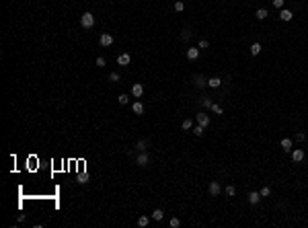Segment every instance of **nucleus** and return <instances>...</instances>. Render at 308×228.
Listing matches in <instances>:
<instances>
[{
  "label": "nucleus",
  "instance_id": "f257e3e1",
  "mask_svg": "<svg viewBox=\"0 0 308 228\" xmlns=\"http://www.w3.org/2000/svg\"><path fill=\"white\" fill-rule=\"evenodd\" d=\"M80 25H82L84 29H90V27L95 25V15L93 12H84V15L80 17Z\"/></svg>",
  "mask_w": 308,
  "mask_h": 228
},
{
  "label": "nucleus",
  "instance_id": "f03ea898",
  "mask_svg": "<svg viewBox=\"0 0 308 228\" xmlns=\"http://www.w3.org/2000/svg\"><path fill=\"white\" fill-rule=\"evenodd\" d=\"M208 191H210L212 197H218V195H220V191H222V187H220V183H218V181H210V187H208Z\"/></svg>",
  "mask_w": 308,
  "mask_h": 228
},
{
  "label": "nucleus",
  "instance_id": "7ed1b4c3",
  "mask_svg": "<svg viewBox=\"0 0 308 228\" xmlns=\"http://www.w3.org/2000/svg\"><path fill=\"white\" fill-rule=\"evenodd\" d=\"M113 41H115V39H113V35H111V33H103V35H101V39H99V43H101L103 47H111Z\"/></svg>",
  "mask_w": 308,
  "mask_h": 228
},
{
  "label": "nucleus",
  "instance_id": "20e7f679",
  "mask_svg": "<svg viewBox=\"0 0 308 228\" xmlns=\"http://www.w3.org/2000/svg\"><path fill=\"white\" fill-rule=\"evenodd\" d=\"M130 62H132V56L127 54V51H123V54L117 56V64H119V66H127Z\"/></svg>",
  "mask_w": 308,
  "mask_h": 228
},
{
  "label": "nucleus",
  "instance_id": "39448f33",
  "mask_svg": "<svg viewBox=\"0 0 308 228\" xmlns=\"http://www.w3.org/2000/svg\"><path fill=\"white\" fill-rule=\"evenodd\" d=\"M193 82H195L197 89H203V86L208 85V78H205L203 74H195V76H193Z\"/></svg>",
  "mask_w": 308,
  "mask_h": 228
},
{
  "label": "nucleus",
  "instance_id": "423d86ee",
  "mask_svg": "<svg viewBox=\"0 0 308 228\" xmlns=\"http://www.w3.org/2000/svg\"><path fill=\"white\" fill-rule=\"evenodd\" d=\"M136 163L140 164V167H148V163H150V156H148L146 152H140V154H138V158H136Z\"/></svg>",
  "mask_w": 308,
  "mask_h": 228
},
{
  "label": "nucleus",
  "instance_id": "0eeeda50",
  "mask_svg": "<svg viewBox=\"0 0 308 228\" xmlns=\"http://www.w3.org/2000/svg\"><path fill=\"white\" fill-rule=\"evenodd\" d=\"M195 119H197V124L203 125V128H208V125H210V115H205V113H197V115H195Z\"/></svg>",
  "mask_w": 308,
  "mask_h": 228
},
{
  "label": "nucleus",
  "instance_id": "6e6552de",
  "mask_svg": "<svg viewBox=\"0 0 308 228\" xmlns=\"http://www.w3.org/2000/svg\"><path fill=\"white\" fill-rule=\"evenodd\" d=\"M132 95L136 97V99H140V97L144 95V85H140V82H136V85L132 86Z\"/></svg>",
  "mask_w": 308,
  "mask_h": 228
},
{
  "label": "nucleus",
  "instance_id": "1a4fd4ad",
  "mask_svg": "<svg viewBox=\"0 0 308 228\" xmlns=\"http://www.w3.org/2000/svg\"><path fill=\"white\" fill-rule=\"evenodd\" d=\"M292 160H294V163H302V160H304V150H300V148L292 150Z\"/></svg>",
  "mask_w": 308,
  "mask_h": 228
},
{
  "label": "nucleus",
  "instance_id": "9d476101",
  "mask_svg": "<svg viewBox=\"0 0 308 228\" xmlns=\"http://www.w3.org/2000/svg\"><path fill=\"white\" fill-rule=\"evenodd\" d=\"M292 10H288V8H281V12H279V19L281 21H286V23H290V21H292Z\"/></svg>",
  "mask_w": 308,
  "mask_h": 228
},
{
  "label": "nucleus",
  "instance_id": "9b49d317",
  "mask_svg": "<svg viewBox=\"0 0 308 228\" xmlns=\"http://www.w3.org/2000/svg\"><path fill=\"white\" fill-rule=\"evenodd\" d=\"M259 199H261V193H259V191H251V193H249V203L257 206V203H259Z\"/></svg>",
  "mask_w": 308,
  "mask_h": 228
},
{
  "label": "nucleus",
  "instance_id": "f8f14e48",
  "mask_svg": "<svg viewBox=\"0 0 308 228\" xmlns=\"http://www.w3.org/2000/svg\"><path fill=\"white\" fill-rule=\"evenodd\" d=\"M220 85H222V80L218 78V76H212V78H208V86H210V89H218Z\"/></svg>",
  "mask_w": 308,
  "mask_h": 228
},
{
  "label": "nucleus",
  "instance_id": "ddd939ff",
  "mask_svg": "<svg viewBox=\"0 0 308 228\" xmlns=\"http://www.w3.org/2000/svg\"><path fill=\"white\" fill-rule=\"evenodd\" d=\"M187 58L189 60H197L199 58V47H189V50H187Z\"/></svg>",
  "mask_w": 308,
  "mask_h": 228
},
{
  "label": "nucleus",
  "instance_id": "4468645a",
  "mask_svg": "<svg viewBox=\"0 0 308 228\" xmlns=\"http://www.w3.org/2000/svg\"><path fill=\"white\" fill-rule=\"evenodd\" d=\"M132 111H134L136 115H142V113H144V103H140V101H136V103L132 105Z\"/></svg>",
  "mask_w": 308,
  "mask_h": 228
},
{
  "label": "nucleus",
  "instance_id": "2eb2a0df",
  "mask_svg": "<svg viewBox=\"0 0 308 228\" xmlns=\"http://www.w3.org/2000/svg\"><path fill=\"white\" fill-rule=\"evenodd\" d=\"M279 146H281L286 152H292V140H290V138H284L281 142H279Z\"/></svg>",
  "mask_w": 308,
  "mask_h": 228
},
{
  "label": "nucleus",
  "instance_id": "dca6fc26",
  "mask_svg": "<svg viewBox=\"0 0 308 228\" xmlns=\"http://www.w3.org/2000/svg\"><path fill=\"white\" fill-rule=\"evenodd\" d=\"M255 15H257V19L259 21H265L269 17V12H267V8H263V6H261V8H257V12H255Z\"/></svg>",
  "mask_w": 308,
  "mask_h": 228
},
{
  "label": "nucleus",
  "instance_id": "f3484780",
  "mask_svg": "<svg viewBox=\"0 0 308 228\" xmlns=\"http://www.w3.org/2000/svg\"><path fill=\"white\" fill-rule=\"evenodd\" d=\"M162 218H164V212H162V210H154V212H152V220H156V222H160Z\"/></svg>",
  "mask_w": 308,
  "mask_h": 228
},
{
  "label": "nucleus",
  "instance_id": "a211bd4d",
  "mask_svg": "<svg viewBox=\"0 0 308 228\" xmlns=\"http://www.w3.org/2000/svg\"><path fill=\"white\" fill-rule=\"evenodd\" d=\"M148 224H150V218H148V216H140V218H138V226L146 228Z\"/></svg>",
  "mask_w": 308,
  "mask_h": 228
},
{
  "label": "nucleus",
  "instance_id": "6ab92c4d",
  "mask_svg": "<svg viewBox=\"0 0 308 228\" xmlns=\"http://www.w3.org/2000/svg\"><path fill=\"white\" fill-rule=\"evenodd\" d=\"M136 148L140 150V152H146V148H148V142H146V140H138Z\"/></svg>",
  "mask_w": 308,
  "mask_h": 228
},
{
  "label": "nucleus",
  "instance_id": "aec40b11",
  "mask_svg": "<svg viewBox=\"0 0 308 228\" xmlns=\"http://www.w3.org/2000/svg\"><path fill=\"white\" fill-rule=\"evenodd\" d=\"M203 132H205V128H203V125H199V124H197V125H193V134H195L197 138H199V136H203Z\"/></svg>",
  "mask_w": 308,
  "mask_h": 228
},
{
  "label": "nucleus",
  "instance_id": "412c9836",
  "mask_svg": "<svg viewBox=\"0 0 308 228\" xmlns=\"http://www.w3.org/2000/svg\"><path fill=\"white\" fill-rule=\"evenodd\" d=\"M261 54V43H253L251 45V56H259Z\"/></svg>",
  "mask_w": 308,
  "mask_h": 228
},
{
  "label": "nucleus",
  "instance_id": "4be33fe9",
  "mask_svg": "<svg viewBox=\"0 0 308 228\" xmlns=\"http://www.w3.org/2000/svg\"><path fill=\"white\" fill-rule=\"evenodd\" d=\"M185 10V4H183V0H175V12H183Z\"/></svg>",
  "mask_w": 308,
  "mask_h": 228
},
{
  "label": "nucleus",
  "instance_id": "5701e85b",
  "mask_svg": "<svg viewBox=\"0 0 308 228\" xmlns=\"http://www.w3.org/2000/svg\"><path fill=\"white\" fill-rule=\"evenodd\" d=\"M191 35H193V33H191V29H183L181 39H183V41H189V39H191Z\"/></svg>",
  "mask_w": 308,
  "mask_h": 228
},
{
  "label": "nucleus",
  "instance_id": "b1692460",
  "mask_svg": "<svg viewBox=\"0 0 308 228\" xmlns=\"http://www.w3.org/2000/svg\"><path fill=\"white\" fill-rule=\"evenodd\" d=\"M201 105H203V107H208V109H212V105H214V103H212L210 97H203V99H201Z\"/></svg>",
  "mask_w": 308,
  "mask_h": 228
},
{
  "label": "nucleus",
  "instance_id": "393cba45",
  "mask_svg": "<svg viewBox=\"0 0 308 228\" xmlns=\"http://www.w3.org/2000/svg\"><path fill=\"white\" fill-rule=\"evenodd\" d=\"M181 128H183V129H191V128H193V121H191V119H183Z\"/></svg>",
  "mask_w": 308,
  "mask_h": 228
},
{
  "label": "nucleus",
  "instance_id": "a878e982",
  "mask_svg": "<svg viewBox=\"0 0 308 228\" xmlns=\"http://www.w3.org/2000/svg\"><path fill=\"white\" fill-rule=\"evenodd\" d=\"M234 193H236V187H234V185H226V195H230V197H232Z\"/></svg>",
  "mask_w": 308,
  "mask_h": 228
},
{
  "label": "nucleus",
  "instance_id": "bb28decb",
  "mask_svg": "<svg viewBox=\"0 0 308 228\" xmlns=\"http://www.w3.org/2000/svg\"><path fill=\"white\" fill-rule=\"evenodd\" d=\"M169 224H171L173 228H179V226H181V220H179V218L175 216V218H171V222H169Z\"/></svg>",
  "mask_w": 308,
  "mask_h": 228
},
{
  "label": "nucleus",
  "instance_id": "cd10ccee",
  "mask_svg": "<svg viewBox=\"0 0 308 228\" xmlns=\"http://www.w3.org/2000/svg\"><path fill=\"white\" fill-rule=\"evenodd\" d=\"M212 111H214L216 115H222V111H224V109H222L220 105H216V103H214V105H212Z\"/></svg>",
  "mask_w": 308,
  "mask_h": 228
},
{
  "label": "nucleus",
  "instance_id": "c85d7f7f",
  "mask_svg": "<svg viewBox=\"0 0 308 228\" xmlns=\"http://www.w3.org/2000/svg\"><path fill=\"white\" fill-rule=\"evenodd\" d=\"M271 4H273L275 8H284V0H271Z\"/></svg>",
  "mask_w": 308,
  "mask_h": 228
},
{
  "label": "nucleus",
  "instance_id": "c756f323",
  "mask_svg": "<svg viewBox=\"0 0 308 228\" xmlns=\"http://www.w3.org/2000/svg\"><path fill=\"white\" fill-rule=\"evenodd\" d=\"M117 101H119V105H127V95H119Z\"/></svg>",
  "mask_w": 308,
  "mask_h": 228
},
{
  "label": "nucleus",
  "instance_id": "7c9ffc66",
  "mask_svg": "<svg viewBox=\"0 0 308 228\" xmlns=\"http://www.w3.org/2000/svg\"><path fill=\"white\" fill-rule=\"evenodd\" d=\"M109 80H111V82H117V80H119V74H117V72H111V74H109Z\"/></svg>",
  "mask_w": 308,
  "mask_h": 228
},
{
  "label": "nucleus",
  "instance_id": "2f4dec72",
  "mask_svg": "<svg viewBox=\"0 0 308 228\" xmlns=\"http://www.w3.org/2000/svg\"><path fill=\"white\" fill-rule=\"evenodd\" d=\"M269 193H271V189H269V187H263V189H261V197H267Z\"/></svg>",
  "mask_w": 308,
  "mask_h": 228
},
{
  "label": "nucleus",
  "instance_id": "473e14b6",
  "mask_svg": "<svg viewBox=\"0 0 308 228\" xmlns=\"http://www.w3.org/2000/svg\"><path fill=\"white\" fill-rule=\"evenodd\" d=\"M105 64H107V60H105V58H97V66H99V68H103Z\"/></svg>",
  "mask_w": 308,
  "mask_h": 228
},
{
  "label": "nucleus",
  "instance_id": "72a5a7b5",
  "mask_svg": "<svg viewBox=\"0 0 308 228\" xmlns=\"http://www.w3.org/2000/svg\"><path fill=\"white\" fill-rule=\"evenodd\" d=\"M208 45H210V41H208V39H201V41H199V50H205Z\"/></svg>",
  "mask_w": 308,
  "mask_h": 228
},
{
  "label": "nucleus",
  "instance_id": "f704fd0d",
  "mask_svg": "<svg viewBox=\"0 0 308 228\" xmlns=\"http://www.w3.org/2000/svg\"><path fill=\"white\" fill-rule=\"evenodd\" d=\"M296 140H298V142H304V140H306V136H304V134H296Z\"/></svg>",
  "mask_w": 308,
  "mask_h": 228
},
{
  "label": "nucleus",
  "instance_id": "c9c22d12",
  "mask_svg": "<svg viewBox=\"0 0 308 228\" xmlns=\"http://www.w3.org/2000/svg\"><path fill=\"white\" fill-rule=\"evenodd\" d=\"M86 179H88L86 175H80V177H78V183H86Z\"/></svg>",
  "mask_w": 308,
  "mask_h": 228
}]
</instances>
